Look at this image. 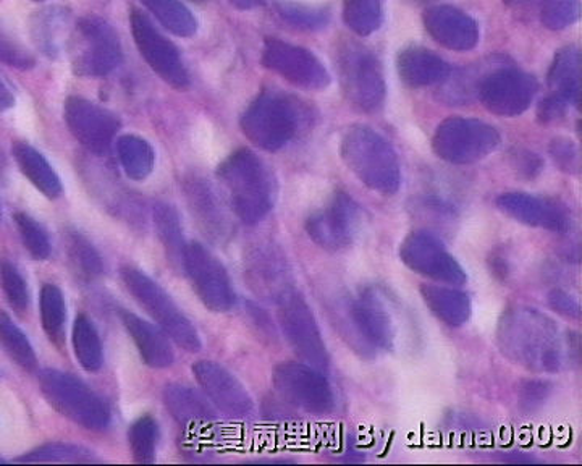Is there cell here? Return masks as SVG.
<instances>
[{
    "label": "cell",
    "instance_id": "obj_32",
    "mask_svg": "<svg viewBox=\"0 0 582 466\" xmlns=\"http://www.w3.org/2000/svg\"><path fill=\"white\" fill-rule=\"evenodd\" d=\"M73 350L81 368L86 369L88 373H96L101 369L104 355H102L101 338L93 321L90 317L80 314L76 316L75 324H73Z\"/></svg>",
    "mask_w": 582,
    "mask_h": 466
},
{
    "label": "cell",
    "instance_id": "obj_16",
    "mask_svg": "<svg viewBox=\"0 0 582 466\" xmlns=\"http://www.w3.org/2000/svg\"><path fill=\"white\" fill-rule=\"evenodd\" d=\"M263 63L266 69L305 90H326L331 81L330 73L313 52L280 39L264 42Z\"/></svg>",
    "mask_w": 582,
    "mask_h": 466
},
{
    "label": "cell",
    "instance_id": "obj_2",
    "mask_svg": "<svg viewBox=\"0 0 582 466\" xmlns=\"http://www.w3.org/2000/svg\"><path fill=\"white\" fill-rule=\"evenodd\" d=\"M217 176L231 197L232 210L245 224H257L274 206V182L267 165L249 150L228 155Z\"/></svg>",
    "mask_w": 582,
    "mask_h": 466
},
{
    "label": "cell",
    "instance_id": "obj_35",
    "mask_svg": "<svg viewBox=\"0 0 582 466\" xmlns=\"http://www.w3.org/2000/svg\"><path fill=\"white\" fill-rule=\"evenodd\" d=\"M344 19L349 30L358 37L376 33L382 24V2L380 0H344Z\"/></svg>",
    "mask_w": 582,
    "mask_h": 466
},
{
    "label": "cell",
    "instance_id": "obj_37",
    "mask_svg": "<svg viewBox=\"0 0 582 466\" xmlns=\"http://www.w3.org/2000/svg\"><path fill=\"white\" fill-rule=\"evenodd\" d=\"M41 323L48 337L60 344L65 327L67 306L63 293L58 285L45 284L41 291Z\"/></svg>",
    "mask_w": 582,
    "mask_h": 466
},
{
    "label": "cell",
    "instance_id": "obj_15",
    "mask_svg": "<svg viewBox=\"0 0 582 466\" xmlns=\"http://www.w3.org/2000/svg\"><path fill=\"white\" fill-rule=\"evenodd\" d=\"M538 90L534 77L513 67H504L482 77L478 97L492 114L518 116L531 108Z\"/></svg>",
    "mask_w": 582,
    "mask_h": 466
},
{
    "label": "cell",
    "instance_id": "obj_8",
    "mask_svg": "<svg viewBox=\"0 0 582 466\" xmlns=\"http://www.w3.org/2000/svg\"><path fill=\"white\" fill-rule=\"evenodd\" d=\"M500 133L489 123L478 119L451 116L437 126L432 148L436 154L450 164H474L500 146Z\"/></svg>",
    "mask_w": 582,
    "mask_h": 466
},
{
    "label": "cell",
    "instance_id": "obj_29",
    "mask_svg": "<svg viewBox=\"0 0 582 466\" xmlns=\"http://www.w3.org/2000/svg\"><path fill=\"white\" fill-rule=\"evenodd\" d=\"M13 158L19 164L21 174L27 176L34 186L48 196L49 200H55L62 194V182H60L58 172L49 164L38 150L31 144L16 143L12 148Z\"/></svg>",
    "mask_w": 582,
    "mask_h": 466
},
{
    "label": "cell",
    "instance_id": "obj_28",
    "mask_svg": "<svg viewBox=\"0 0 582 466\" xmlns=\"http://www.w3.org/2000/svg\"><path fill=\"white\" fill-rule=\"evenodd\" d=\"M164 404L175 422L185 427L206 425L214 419L211 405L192 387L182 384L165 387Z\"/></svg>",
    "mask_w": 582,
    "mask_h": 466
},
{
    "label": "cell",
    "instance_id": "obj_17",
    "mask_svg": "<svg viewBox=\"0 0 582 466\" xmlns=\"http://www.w3.org/2000/svg\"><path fill=\"white\" fill-rule=\"evenodd\" d=\"M132 31L140 54L151 69L175 90L185 91L190 87V75L178 49L162 37L150 19L137 10L132 13Z\"/></svg>",
    "mask_w": 582,
    "mask_h": 466
},
{
    "label": "cell",
    "instance_id": "obj_1",
    "mask_svg": "<svg viewBox=\"0 0 582 466\" xmlns=\"http://www.w3.org/2000/svg\"><path fill=\"white\" fill-rule=\"evenodd\" d=\"M497 344L508 359L535 373H559L566 356L559 326L541 311L525 306L504 311Z\"/></svg>",
    "mask_w": 582,
    "mask_h": 466
},
{
    "label": "cell",
    "instance_id": "obj_48",
    "mask_svg": "<svg viewBox=\"0 0 582 466\" xmlns=\"http://www.w3.org/2000/svg\"><path fill=\"white\" fill-rule=\"evenodd\" d=\"M568 108H570V105L564 104L559 98L549 94V97L542 99L541 104H539V120L543 123L557 122V120L562 119V116L566 114Z\"/></svg>",
    "mask_w": 582,
    "mask_h": 466
},
{
    "label": "cell",
    "instance_id": "obj_23",
    "mask_svg": "<svg viewBox=\"0 0 582 466\" xmlns=\"http://www.w3.org/2000/svg\"><path fill=\"white\" fill-rule=\"evenodd\" d=\"M397 69L401 80L412 88L442 84L451 73L446 60L418 45L398 52Z\"/></svg>",
    "mask_w": 582,
    "mask_h": 466
},
{
    "label": "cell",
    "instance_id": "obj_36",
    "mask_svg": "<svg viewBox=\"0 0 582 466\" xmlns=\"http://www.w3.org/2000/svg\"><path fill=\"white\" fill-rule=\"evenodd\" d=\"M17 462L27 464H90L94 462L93 452L75 444L49 443L21 455Z\"/></svg>",
    "mask_w": 582,
    "mask_h": 466
},
{
    "label": "cell",
    "instance_id": "obj_4",
    "mask_svg": "<svg viewBox=\"0 0 582 466\" xmlns=\"http://www.w3.org/2000/svg\"><path fill=\"white\" fill-rule=\"evenodd\" d=\"M305 120V109L295 99L263 93L246 109L239 125L257 148L275 153L295 140Z\"/></svg>",
    "mask_w": 582,
    "mask_h": 466
},
{
    "label": "cell",
    "instance_id": "obj_25",
    "mask_svg": "<svg viewBox=\"0 0 582 466\" xmlns=\"http://www.w3.org/2000/svg\"><path fill=\"white\" fill-rule=\"evenodd\" d=\"M185 190L193 214L196 215L203 231L218 242L227 239L231 235V222L211 186L203 180H190Z\"/></svg>",
    "mask_w": 582,
    "mask_h": 466
},
{
    "label": "cell",
    "instance_id": "obj_11",
    "mask_svg": "<svg viewBox=\"0 0 582 466\" xmlns=\"http://www.w3.org/2000/svg\"><path fill=\"white\" fill-rule=\"evenodd\" d=\"M272 383L282 398L310 415H329L335 395L323 371L306 363H280L275 366Z\"/></svg>",
    "mask_w": 582,
    "mask_h": 466
},
{
    "label": "cell",
    "instance_id": "obj_47",
    "mask_svg": "<svg viewBox=\"0 0 582 466\" xmlns=\"http://www.w3.org/2000/svg\"><path fill=\"white\" fill-rule=\"evenodd\" d=\"M549 303L562 316L570 317V320H580V302L574 296H571L570 293L563 291L552 292L549 296Z\"/></svg>",
    "mask_w": 582,
    "mask_h": 466
},
{
    "label": "cell",
    "instance_id": "obj_12",
    "mask_svg": "<svg viewBox=\"0 0 582 466\" xmlns=\"http://www.w3.org/2000/svg\"><path fill=\"white\" fill-rule=\"evenodd\" d=\"M361 225V206L349 194L337 192L329 206L310 215L306 221V231L320 249L340 252L353 245Z\"/></svg>",
    "mask_w": 582,
    "mask_h": 466
},
{
    "label": "cell",
    "instance_id": "obj_30",
    "mask_svg": "<svg viewBox=\"0 0 582 466\" xmlns=\"http://www.w3.org/2000/svg\"><path fill=\"white\" fill-rule=\"evenodd\" d=\"M116 153L123 171L132 180L141 182L153 174L155 154L153 146L143 138L125 135L116 141Z\"/></svg>",
    "mask_w": 582,
    "mask_h": 466
},
{
    "label": "cell",
    "instance_id": "obj_38",
    "mask_svg": "<svg viewBox=\"0 0 582 466\" xmlns=\"http://www.w3.org/2000/svg\"><path fill=\"white\" fill-rule=\"evenodd\" d=\"M282 19L299 30H323L329 24L330 10L327 7L306 6L298 2H280L277 6Z\"/></svg>",
    "mask_w": 582,
    "mask_h": 466
},
{
    "label": "cell",
    "instance_id": "obj_14",
    "mask_svg": "<svg viewBox=\"0 0 582 466\" xmlns=\"http://www.w3.org/2000/svg\"><path fill=\"white\" fill-rule=\"evenodd\" d=\"M400 260L416 274L450 285H463L468 275L436 235L412 232L400 245Z\"/></svg>",
    "mask_w": 582,
    "mask_h": 466
},
{
    "label": "cell",
    "instance_id": "obj_6",
    "mask_svg": "<svg viewBox=\"0 0 582 466\" xmlns=\"http://www.w3.org/2000/svg\"><path fill=\"white\" fill-rule=\"evenodd\" d=\"M120 275L126 291L132 293L133 298L157 321L159 326L178 347L190 353L200 352L201 338L192 321L182 313L157 282L130 266L122 267Z\"/></svg>",
    "mask_w": 582,
    "mask_h": 466
},
{
    "label": "cell",
    "instance_id": "obj_18",
    "mask_svg": "<svg viewBox=\"0 0 582 466\" xmlns=\"http://www.w3.org/2000/svg\"><path fill=\"white\" fill-rule=\"evenodd\" d=\"M63 116L78 143L94 154L108 153L120 130V120L115 114L83 98L67 99Z\"/></svg>",
    "mask_w": 582,
    "mask_h": 466
},
{
    "label": "cell",
    "instance_id": "obj_41",
    "mask_svg": "<svg viewBox=\"0 0 582 466\" xmlns=\"http://www.w3.org/2000/svg\"><path fill=\"white\" fill-rule=\"evenodd\" d=\"M13 221H16L27 252L37 261L48 260L51 256V242L44 229L31 215L24 213L13 215Z\"/></svg>",
    "mask_w": 582,
    "mask_h": 466
},
{
    "label": "cell",
    "instance_id": "obj_34",
    "mask_svg": "<svg viewBox=\"0 0 582 466\" xmlns=\"http://www.w3.org/2000/svg\"><path fill=\"white\" fill-rule=\"evenodd\" d=\"M154 224L169 260L182 264L186 245L183 243L182 224L175 207L165 203L155 204Z\"/></svg>",
    "mask_w": 582,
    "mask_h": 466
},
{
    "label": "cell",
    "instance_id": "obj_45",
    "mask_svg": "<svg viewBox=\"0 0 582 466\" xmlns=\"http://www.w3.org/2000/svg\"><path fill=\"white\" fill-rule=\"evenodd\" d=\"M0 60L7 65L16 67V69L20 70L33 69L34 63H37V60L30 52L21 49L19 44L3 37L2 33H0Z\"/></svg>",
    "mask_w": 582,
    "mask_h": 466
},
{
    "label": "cell",
    "instance_id": "obj_52",
    "mask_svg": "<svg viewBox=\"0 0 582 466\" xmlns=\"http://www.w3.org/2000/svg\"><path fill=\"white\" fill-rule=\"evenodd\" d=\"M416 2H436V0H416Z\"/></svg>",
    "mask_w": 582,
    "mask_h": 466
},
{
    "label": "cell",
    "instance_id": "obj_55",
    "mask_svg": "<svg viewBox=\"0 0 582 466\" xmlns=\"http://www.w3.org/2000/svg\"><path fill=\"white\" fill-rule=\"evenodd\" d=\"M0 217H2V213H0Z\"/></svg>",
    "mask_w": 582,
    "mask_h": 466
},
{
    "label": "cell",
    "instance_id": "obj_19",
    "mask_svg": "<svg viewBox=\"0 0 582 466\" xmlns=\"http://www.w3.org/2000/svg\"><path fill=\"white\" fill-rule=\"evenodd\" d=\"M197 384L211 402L231 418L252 415L253 398L235 376L214 362H197L193 366Z\"/></svg>",
    "mask_w": 582,
    "mask_h": 466
},
{
    "label": "cell",
    "instance_id": "obj_53",
    "mask_svg": "<svg viewBox=\"0 0 582 466\" xmlns=\"http://www.w3.org/2000/svg\"><path fill=\"white\" fill-rule=\"evenodd\" d=\"M194 2H204V0H194Z\"/></svg>",
    "mask_w": 582,
    "mask_h": 466
},
{
    "label": "cell",
    "instance_id": "obj_21",
    "mask_svg": "<svg viewBox=\"0 0 582 466\" xmlns=\"http://www.w3.org/2000/svg\"><path fill=\"white\" fill-rule=\"evenodd\" d=\"M427 33L451 51H471L479 42V27L472 17L451 6H433L426 10Z\"/></svg>",
    "mask_w": 582,
    "mask_h": 466
},
{
    "label": "cell",
    "instance_id": "obj_13",
    "mask_svg": "<svg viewBox=\"0 0 582 466\" xmlns=\"http://www.w3.org/2000/svg\"><path fill=\"white\" fill-rule=\"evenodd\" d=\"M182 266L185 267L194 292L206 308L214 313H227L235 305V291L227 270L210 250L200 243H190L183 253Z\"/></svg>",
    "mask_w": 582,
    "mask_h": 466
},
{
    "label": "cell",
    "instance_id": "obj_54",
    "mask_svg": "<svg viewBox=\"0 0 582 466\" xmlns=\"http://www.w3.org/2000/svg\"><path fill=\"white\" fill-rule=\"evenodd\" d=\"M2 462H3L2 458H0V464H2Z\"/></svg>",
    "mask_w": 582,
    "mask_h": 466
},
{
    "label": "cell",
    "instance_id": "obj_26",
    "mask_svg": "<svg viewBox=\"0 0 582 466\" xmlns=\"http://www.w3.org/2000/svg\"><path fill=\"white\" fill-rule=\"evenodd\" d=\"M581 54L574 45L560 49L549 70V88L552 97L568 105L580 102Z\"/></svg>",
    "mask_w": 582,
    "mask_h": 466
},
{
    "label": "cell",
    "instance_id": "obj_5",
    "mask_svg": "<svg viewBox=\"0 0 582 466\" xmlns=\"http://www.w3.org/2000/svg\"><path fill=\"white\" fill-rule=\"evenodd\" d=\"M39 387L52 408L84 429L102 430L111 423L108 404L72 374L42 369Z\"/></svg>",
    "mask_w": 582,
    "mask_h": 466
},
{
    "label": "cell",
    "instance_id": "obj_42",
    "mask_svg": "<svg viewBox=\"0 0 582 466\" xmlns=\"http://www.w3.org/2000/svg\"><path fill=\"white\" fill-rule=\"evenodd\" d=\"M580 0H542L541 20L543 27L562 31L580 20Z\"/></svg>",
    "mask_w": 582,
    "mask_h": 466
},
{
    "label": "cell",
    "instance_id": "obj_7",
    "mask_svg": "<svg viewBox=\"0 0 582 466\" xmlns=\"http://www.w3.org/2000/svg\"><path fill=\"white\" fill-rule=\"evenodd\" d=\"M338 70L345 94L358 111L374 114L382 109L387 97L386 78L379 59L368 48L347 42L338 52Z\"/></svg>",
    "mask_w": 582,
    "mask_h": 466
},
{
    "label": "cell",
    "instance_id": "obj_27",
    "mask_svg": "<svg viewBox=\"0 0 582 466\" xmlns=\"http://www.w3.org/2000/svg\"><path fill=\"white\" fill-rule=\"evenodd\" d=\"M421 296L427 308L450 327H460L471 317V298L468 293L442 285H422Z\"/></svg>",
    "mask_w": 582,
    "mask_h": 466
},
{
    "label": "cell",
    "instance_id": "obj_9",
    "mask_svg": "<svg viewBox=\"0 0 582 466\" xmlns=\"http://www.w3.org/2000/svg\"><path fill=\"white\" fill-rule=\"evenodd\" d=\"M119 34L108 21L84 17L76 23L73 38V72L83 78L111 75L122 63Z\"/></svg>",
    "mask_w": 582,
    "mask_h": 466
},
{
    "label": "cell",
    "instance_id": "obj_10",
    "mask_svg": "<svg viewBox=\"0 0 582 466\" xmlns=\"http://www.w3.org/2000/svg\"><path fill=\"white\" fill-rule=\"evenodd\" d=\"M278 323L296 355L313 368L329 369V352L306 300L295 291L278 296Z\"/></svg>",
    "mask_w": 582,
    "mask_h": 466
},
{
    "label": "cell",
    "instance_id": "obj_43",
    "mask_svg": "<svg viewBox=\"0 0 582 466\" xmlns=\"http://www.w3.org/2000/svg\"><path fill=\"white\" fill-rule=\"evenodd\" d=\"M0 285L13 310L24 313L30 306V292L19 270L9 261H0Z\"/></svg>",
    "mask_w": 582,
    "mask_h": 466
},
{
    "label": "cell",
    "instance_id": "obj_44",
    "mask_svg": "<svg viewBox=\"0 0 582 466\" xmlns=\"http://www.w3.org/2000/svg\"><path fill=\"white\" fill-rule=\"evenodd\" d=\"M550 154H552L555 164L564 172L573 174L580 168V155H578L576 146L568 138H555L550 144Z\"/></svg>",
    "mask_w": 582,
    "mask_h": 466
},
{
    "label": "cell",
    "instance_id": "obj_46",
    "mask_svg": "<svg viewBox=\"0 0 582 466\" xmlns=\"http://www.w3.org/2000/svg\"><path fill=\"white\" fill-rule=\"evenodd\" d=\"M549 394L550 384L545 383V381H528L521 386V405L529 412H532V409L541 407Z\"/></svg>",
    "mask_w": 582,
    "mask_h": 466
},
{
    "label": "cell",
    "instance_id": "obj_40",
    "mask_svg": "<svg viewBox=\"0 0 582 466\" xmlns=\"http://www.w3.org/2000/svg\"><path fill=\"white\" fill-rule=\"evenodd\" d=\"M69 256L78 274L88 281L99 277L104 271L101 256L94 246L80 233H73L69 240Z\"/></svg>",
    "mask_w": 582,
    "mask_h": 466
},
{
    "label": "cell",
    "instance_id": "obj_49",
    "mask_svg": "<svg viewBox=\"0 0 582 466\" xmlns=\"http://www.w3.org/2000/svg\"><path fill=\"white\" fill-rule=\"evenodd\" d=\"M13 104H16V98H13L12 90L0 77V114L12 109Z\"/></svg>",
    "mask_w": 582,
    "mask_h": 466
},
{
    "label": "cell",
    "instance_id": "obj_24",
    "mask_svg": "<svg viewBox=\"0 0 582 466\" xmlns=\"http://www.w3.org/2000/svg\"><path fill=\"white\" fill-rule=\"evenodd\" d=\"M120 317H122L125 330L132 335L141 358L147 366L155 369L172 366L174 350L161 331L155 330L150 323L141 320L136 314L130 313V311H122Z\"/></svg>",
    "mask_w": 582,
    "mask_h": 466
},
{
    "label": "cell",
    "instance_id": "obj_20",
    "mask_svg": "<svg viewBox=\"0 0 582 466\" xmlns=\"http://www.w3.org/2000/svg\"><path fill=\"white\" fill-rule=\"evenodd\" d=\"M497 207L508 217L555 233H566L571 229V215L566 206L549 197L528 193H503L497 197Z\"/></svg>",
    "mask_w": 582,
    "mask_h": 466
},
{
    "label": "cell",
    "instance_id": "obj_39",
    "mask_svg": "<svg viewBox=\"0 0 582 466\" xmlns=\"http://www.w3.org/2000/svg\"><path fill=\"white\" fill-rule=\"evenodd\" d=\"M159 427L153 416H143L130 427L129 443L137 464H153Z\"/></svg>",
    "mask_w": 582,
    "mask_h": 466
},
{
    "label": "cell",
    "instance_id": "obj_51",
    "mask_svg": "<svg viewBox=\"0 0 582 466\" xmlns=\"http://www.w3.org/2000/svg\"><path fill=\"white\" fill-rule=\"evenodd\" d=\"M504 3H508V6H511V3L518 2V0H503Z\"/></svg>",
    "mask_w": 582,
    "mask_h": 466
},
{
    "label": "cell",
    "instance_id": "obj_50",
    "mask_svg": "<svg viewBox=\"0 0 582 466\" xmlns=\"http://www.w3.org/2000/svg\"><path fill=\"white\" fill-rule=\"evenodd\" d=\"M257 0H231V3L236 7V9L242 10H248L253 9L254 3H256Z\"/></svg>",
    "mask_w": 582,
    "mask_h": 466
},
{
    "label": "cell",
    "instance_id": "obj_31",
    "mask_svg": "<svg viewBox=\"0 0 582 466\" xmlns=\"http://www.w3.org/2000/svg\"><path fill=\"white\" fill-rule=\"evenodd\" d=\"M143 6L175 37L190 38L197 31L192 10L182 0H141Z\"/></svg>",
    "mask_w": 582,
    "mask_h": 466
},
{
    "label": "cell",
    "instance_id": "obj_3",
    "mask_svg": "<svg viewBox=\"0 0 582 466\" xmlns=\"http://www.w3.org/2000/svg\"><path fill=\"white\" fill-rule=\"evenodd\" d=\"M341 159L349 171L372 192L394 196L401 186L397 151L376 130L366 125L348 129L341 140Z\"/></svg>",
    "mask_w": 582,
    "mask_h": 466
},
{
    "label": "cell",
    "instance_id": "obj_33",
    "mask_svg": "<svg viewBox=\"0 0 582 466\" xmlns=\"http://www.w3.org/2000/svg\"><path fill=\"white\" fill-rule=\"evenodd\" d=\"M0 344L10 358L28 373L38 371V356L24 332L13 323L12 317L0 310Z\"/></svg>",
    "mask_w": 582,
    "mask_h": 466
},
{
    "label": "cell",
    "instance_id": "obj_22",
    "mask_svg": "<svg viewBox=\"0 0 582 466\" xmlns=\"http://www.w3.org/2000/svg\"><path fill=\"white\" fill-rule=\"evenodd\" d=\"M349 317L358 334L374 348L395 347L397 330L388 313L386 303L374 291L361 292L349 305Z\"/></svg>",
    "mask_w": 582,
    "mask_h": 466
}]
</instances>
